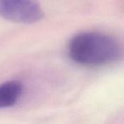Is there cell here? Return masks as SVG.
<instances>
[{
  "mask_svg": "<svg viewBox=\"0 0 124 124\" xmlns=\"http://www.w3.org/2000/svg\"><path fill=\"white\" fill-rule=\"evenodd\" d=\"M68 54L77 64L84 66H101L120 57L121 48L113 38L96 31L77 34L68 43Z\"/></svg>",
  "mask_w": 124,
  "mask_h": 124,
  "instance_id": "cell-1",
  "label": "cell"
},
{
  "mask_svg": "<svg viewBox=\"0 0 124 124\" xmlns=\"http://www.w3.org/2000/svg\"><path fill=\"white\" fill-rule=\"evenodd\" d=\"M0 16L9 21L31 24L43 16L37 0H0Z\"/></svg>",
  "mask_w": 124,
  "mask_h": 124,
  "instance_id": "cell-2",
  "label": "cell"
},
{
  "mask_svg": "<svg viewBox=\"0 0 124 124\" xmlns=\"http://www.w3.org/2000/svg\"><path fill=\"white\" fill-rule=\"evenodd\" d=\"M23 85L20 81L12 80L0 85V109L15 105L21 99Z\"/></svg>",
  "mask_w": 124,
  "mask_h": 124,
  "instance_id": "cell-3",
  "label": "cell"
}]
</instances>
